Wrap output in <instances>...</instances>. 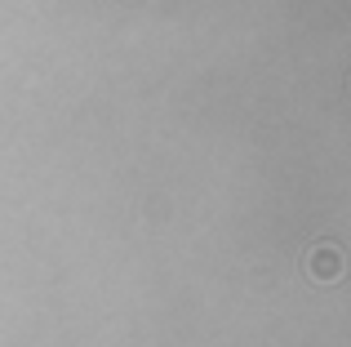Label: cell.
Wrapping results in <instances>:
<instances>
[]
</instances>
